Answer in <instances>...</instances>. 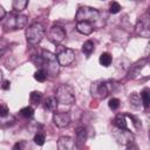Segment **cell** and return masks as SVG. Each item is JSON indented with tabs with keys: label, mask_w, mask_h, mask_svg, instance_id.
I'll return each instance as SVG.
<instances>
[{
	"label": "cell",
	"mask_w": 150,
	"mask_h": 150,
	"mask_svg": "<svg viewBox=\"0 0 150 150\" xmlns=\"http://www.w3.org/2000/svg\"><path fill=\"white\" fill-rule=\"evenodd\" d=\"M114 125L118 129H128V123H127V115L124 114H118L114 118Z\"/></svg>",
	"instance_id": "cell-13"
},
{
	"label": "cell",
	"mask_w": 150,
	"mask_h": 150,
	"mask_svg": "<svg viewBox=\"0 0 150 150\" xmlns=\"http://www.w3.org/2000/svg\"><path fill=\"white\" fill-rule=\"evenodd\" d=\"M100 18V12L96 8L89 7V6H82L77 9L75 19L77 22H91L96 21Z\"/></svg>",
	"instance_id": "cell-3"
},
{
	"label": "cell",
	"mask_w": 150,
	"mask_h": 150,
	"mask_svg": "<svg viewBox=\"0 0 150 150\" xmlns=\"http://www.w3.org/2000/svg\"><path fill=\"white\" fill-rule=\"evenodd\" d=\"M55 98L57 103H61L63 105H70L75 103V93L74 89L69 84H61L56 89Z\"/></svg>",
	"instance_id": "cell-2"
},
{
	"label": "cell",
	"mask_w": 150,
	"mask_h": 150,
	"mask_svg": "<svg viewBox=\"0 0 150 150\" xmlns=\"http://www.w3.org/2000/svg\"><path fill=\"white\" fill-rule=\"evenodd\" d=\"M45 108L48 110V111H55L56 108H57V101L54 96H49L46 98L45 101Z\"/></svg>",
	"instance_id": "cell-17"
},
{
	"label": "cell",
	"mask_w": 150,
	"mask_h": 150,
	"mask_svg": "<svg viewBox=\"0 0 150 150\" xmlns=\"http://www.w3.org/2000/svg\"><path fill=\"white\" fill-rule=\"evenodd\" d=\"M28 5V1L27 0H14L12 6H13V9L15 12H21L26 8V6Z\"/></svg>",
	"instance_id": "cell-20"
},
{
	"label": "cell",
	"mask_w": 150,
	"mask_h": 150,
	"mask_svg": "<svg viewBox=\"0 0 150 150\" xmlns=\"http://www.w3.org/2000/svg\"><path fill=\"white\" fill-rule=\"evenodd\" d=\"M112 84L111 82H96L93 83L91 86V95L97 97V98H105L109 93L112 90Z\"/></svg>",
	"instance_id": "cell-5"
},
{
	"label": "cell",
	"mask_w": 150,
	"mask_h": 150,
	"mask_svg": "<svg viewBox=\"0 0 150 150\" xmlns=\"http://www.w3.org/2000/svg\"><path fill=\"white\" fill-rule=\"evenodd\" d=\"M11 88V82L9 81H4V83H2V89L4 90H8Z\"/></svg>",
	"instance_id": "cell-31"
},
{
	"label": "cell",
	"mask_w": 150,
	"mask_h": 150,
	"mask_svg": "<svg viewBox=\"0 0 150 150\" xmlns=\"http://www.w3.org/2000/svg\"><path fill=\"white\" fill-rule=\"evenodd\" d=\"M41 98H42V94L40 91H32L29 94V101L33 105H39L40 102H41Z\"/></svg>",
	"instance_id": "cell-19"
},
{
	"label": "cell",
	"mask_w": 150,
	"mask_h": 150,
	"mask_svg": "<svg viewBox=\"0 0 150 150\" xmlns=\"http://www.w3.org/2000/svg\"><path fill=\"white\" fill-rule=\"evenodd\" d=\"M141 98H142V104H143V107L145 108V109H148L149 108V105H150V94H149V89L148 88H145L142 93H141Z\"/></svg>",
	"instance_id": "cell-21"
},
{
	"label": "cell",
	"mask_w": 150,
	"mask_h": 150,
	"mask_svg": "<svg viewBox=\"0 0 150 150\" xmlns=\"http://www.w3.org/2000/svg\"><path fill=\"white\" fill-rule=\"evenodd\" d=\"M75 142L69 136H61L57 141V150H74Z\"/></svg>",
	"instance_id": "cell-12"
},
{
	"label": "cell",
	"mask_w": 150,
	"mask_h": 150,
	"mask_svg": "<svg viewBox=\"0 0 150 150\" xmlns=\"http://www.w3.org/2000/svg\"><path fill=\"white\" fill-rule=\"evenodd\" d=\"M130 104H131V107L135 108V109L141 108L142 102H141V97H139V95H138L137 93H132V94L130 95Z\"/></svg>",
	"instance_id": "cell-22"
},
{
	"label": "cell",
	"mask_w": 150,
	"mask_h": 150,
	"mask_svg": "<svg viewBox=\"0 0 150 150\" xmlns=\"http://www.w3.org/2000/svg\"><path fill=\"white\" fill-rule=\"evenodd\" d=\"M45 141H46V135L43 132H38L34 136V143L38 144V145H43Z\"/></svg>",
	"instance_id": "cell-27"
},
{
	"label": "cell",
	"mask_w": 150,
	"mask_h": 150,
	"mask_svg": "<svg viewBox=\"0 0 150 150\" xmlns=\"http://www.w3.org/2000/svg\"><path fill=\"white\" fill-rule=\"evenodd\" d=\"M45 33H46L45 27L41 23L35 22L26 29V39L30 45H36L42 40Z\"/></svg>",
	"instance_id": "cell-4"
},
{
	"label": "cell",
	"mask_w": 150,
	"mask_h": 150,
	"mask_svg": "<svg viewBox=\"0 0 150 150\" xmlns=\"http://www.w3.org/2000/svg\"><path fill=\"white\" fill-rule=\"evenodd\" d=\"M127 150H138V149H137V146H136V145H134V144H130V145H128Z\"/></svg>",
	"instance_id": "cell-34"
},
{
	"label": "cell",
	"mask_w": 150,
	"mask_h": 150,
	"mask_svg": "<svg viewBox=\"0 0 150 150\" xmlns=\"http://www.w3.org/2000/svg\"><path fill=\"white\" fill-rule=\"evenodd\" d=\"M1 80H2V71L0 70V82H1Z\"/></svg>",
	"instance_id": "cell-35"
},
{
	"label": "cell",
	"mask_w": 150,
	"mask_h": 150,
	"mask_svg": "<svg viewBox=\"0 0 150 150\" xmlns=\"http://www.w3.org/2000/svg\"><path fill=\"white\" fill-rule=\"evenodd\" d=\"M41 57H42V66L45 67L43 69L46 70V73L52 76L57 75V73L60 70V64L57 62L56 55L49 50H42Z\"/></svg>",
	"instance_id": "cell-1"
},
{
	"label": "cell",
	"mask_w": 150,
	"mask_h": 150,
	"mask_svg": "<svg viewBox=\"0 0 150 150\" xmlns=\"http://www.w3.org/2000/svg\"><path fill=\"white\" fill-rule=\"evenodd\" d=\"M100 63H101V66H103V67H109L110 64H111V62H112V57H111V55L109 54V53H102L101 55H100Z\"/></svg>",
	"instance_id": "cell-18"
},
{
	"label": "cell",
	"mask_w": 150,
	"mask_h": 150,
	"mask_svg": "<svg viewBox=\"0 0 150 150\" xmlns=\"http://www.w3.org/2000/svg\"><path fill=\"white\" fill-rule=\"evenodd\" d=\"M76 134V138H75V143L77 145H82L86 142L87 138V132H86V128L84 127H79L75 131Z\"/></svg>",
	"instance_id": "cell-15"
},
{
	"label": "cell",
	"mask_w": 150,
	"mask_h": 150,
	"mask_svg": "<svg viewBox=\"0 0 150 150\" xmlns=\"http://www.w3.org/2000/svg\"><path fill=\"white\" fill-rule=\"evenodd\" d=\"M28 23V18L22 14L18 15H11L6 21H5V27L11 28V29H21L25 28Z\"/></svg>",
	"instance_id": "cell-8"
},
{
	"label": "cell",
	"mask_w": 150,
	"mask_h": 150,
	"mask_svg": "<svg viewBox=\"0 0 150 150\" xmlns=\"http://www.w3.org/2000/svg\"><path fill=\"white\" fill-rule=\"evenodd\" d=\"M20 114L25 117V118H32L34 115V109L32 107H25L20 110Z\"/></svg>",
	"instance_id": "cell-26"
},
{
	"label": "cell",
	"mask_w": 150,
	"mask_h": 150,
	"mask_svg": "<svg viewBox=\"0 0 150 150\" xmlns=\"http://www.w3.org/2000/svg\"><path fill=\"white\" fill-rule=\"evenodd\" d=\"M15 122V118L12 115H7L5 117H0V127L1 128H7L9 125H12Z\"/></svg>",
	"instance_id": "cell-23"
},
{
	"label": "cell",
	"mask_w": 150,
	"mask_h": 150,
	"mask_svg": "<svg viewBox=\"0 0 150 150\" xmlns=\"http://www.w3.org/2000/svg\"><path fill=\"white\" fill-rule=\"evenodd\" d=\"M112 136L117 141V143H120L122 145H127V146L132 144V141H134V135L131 134V131L129 129L115 128V129H112Z\"/></svg>",
	"instance_id": "cell-6"
},
{
	"label": "cell",
	"mask_w": 150,
	"mask_h": 150,
	"mask_svg": "<svg viewBox=\"0 0 150 150\" xmlns=\"http://www.w3.org/2000/svg\"><path fill=\"white\" fill-rule=\"evenodd\" d=\"M82 52H83L87 56H89V55L94 52V42H93L91 40L86 41V42L83 43V46H82Z\"/></svg>",
	"instance_id": "cell-24"
},
{
	"label": "cell",
	"mask_w": 150,
	"mask_h": 150,
	"mask_svg": "<svg viewBox=\"0 0 150 150\" xmlns=\"http://www.w3.org/2000/svg\"><path fill=\"white\" fill-rule=\"evenodd\" d=\"M7 115H9L8 107H7L6 104L1 103V104H0V117H5V116H7Z\"/></svg>",
	"instance_id": "cell-30"
},
{
	"label": "cell",
	"mask_w": 150,
	"mask_h": 150,
	"mask_svg": "<svg viewBox=\"0 0 150 150\" xmlns=\"http://www.w3.org/2000/svg\"><path fill=\"white\" fill-rule=\"evenodd\" d=\"M76 29H77V32H80L81 34H84V35H89L94 30L93 26L89 22H77L76 23Z\"/></svg>",
	"instance_id": "cell-14"
},
{
	"label": "cell",
	"mask_w": 150,
	"mask_h": 150,
	"mask_svg": "<svg viewBox=\"0 0 150 150\" xmlns=\"http://www.w3.org/2000/svg\"><path fill=\"white\" fill-rule=\"evenodd\" d=\"M120 11H121V5H120L118 2H116V1L110 2V6H109V12H110L111 14H116V13H118Z\"/></svg>",
	"instance_id": "cell-28"
},
{
	"label": "cell",
	"mask_w": 150,
	"mask_h": 150,
	"mask_svg": "<svg viewBox=\"0 0 150 150\" xmlns=\"http://www.w3.org/2000/svg\"><path fill=\"white\" fill-rule=\"evenodd\" d=\"M48 36L54 43H61L66 39V30L61 26H53L48 32Z\"/></svg>",
	"instance_id": "cell-10"
},
{
	"label": "cell",
	"mask_w": 150,
	"mask_h": 150,
	"mask_svg": "<svg viewBox=\"0 0 150 150\" xmlns=\"http://www.w3.org/2000/svg\"><path fill=\"white\" fill-rule=\"evenodd\" d=\"M5 15H6V11H5L4 7L0 5V20H2V19L5 18Z\"/></svg>",
	"instance_id": "cell-33"
},
{
	"label": "cell",
	"mask_w": 150,
	"mask_h": 150,
	"mask_svg": "<svg viewBox=\"0 0 150 150\" xmlns=\"http://www.w3.org/2000/svg\"><path fill=\"white\" fill-rule=\"evenodd\" d=\"M148 63V60L146 59H144V60H142L141 62H138V63H136L135 66H132V68H131V70H130V74L132 75V77H138V75L141 74V70L144 68V66Z\"/></svg>",
	"instance_id": "cell-16"
},
{
	"label": "cell",
	"mask_w": 150,
	"mask_h": 150,
	"mask_svg": "<svg viewBox=\"0 0 150 150\" xmlns=\"http://www.w3.org/2000/svg\"><path fill=\"white\" fill-rule=\"evenodd\" d=\"M136 34L141 35L142 38H149L150 36V18H149V13H144L139 20L136 23L135 27Z\"/></svg>",
	"instance_id": "cell-7"
},
{
	"label": "cell",
	"mask_w": 150,
	"mask_h": 150,
	"mask_svg": "<svg viewBox=\"0 0 150 150\" xmlns=\"http://www.w3.org/2000/svg\"><path fill=\"white\" fill-rule=\"evenodd\" d=\"M108 105H109V108H110L111 110H116V109H118V107H120V100L116 98V97H112V98L109 100Z\"/></svg>",
	"instance_id": "cell-29"
},
{
	"label": "cell",
	"mask_w": 150,
	"mask_h": 150,
	"mask_svg": "<svg viewBox=\"0 0 150 150\" xmlns=\"http://www.w3.org/2000/svg\"><path fill=\"white\" fill-rule=\"evenodd\" d=\"M34 79L38 81V82H45L46 79H47V73L45 69H39L34 73Z\"/></svg>",
	"instance_id": "cell-25"
},
{
	"label": "cell",
	"mask_w": 150,
	"mask_h": 150,
	"mask_svg": "<svg viewBox=\"0 0 150 150\" xmlns=\"http://www.w3.org/2000/svg\"><path fill=\"white\" fill-rule=\"evenodd\" d=\"M56 59L60 66H69L75 60V50H73L71 48H66V47L61 48L60 46Z\"/></svg>",
	"instance_id": "cell-9"
},
{
	"label": "cell",
	"mask_w": 150,
	"mask_h": 150,
	"mask_svg": "<svg viewBox=\"0 0 150 150\" xmlns=\"http://www.w3.org/2000/svg\"><path fill=\"white\" fill-rule=\"evenodd\" d=\"M12 150H22V144L21 143H15L12 148Z\"/></svg>",
	"instance_id": "cell-32"
},
{
	"label": "cell",
	"mask_w": 150,
	"mask_h": 150,
	"mask_svg": "<svg viewBox=\"0 0 150 150\" xmlns=\"http://www.w3.org/2000/svg\"><path fill=\"white\" fill-rule=\"evenodd\" d=\"M54 123L59 127V128H66L70 124V115L69 112H64V111H61V112H55L54 114Z\"/></svg>",
	"instance_id": "cell-11"
}]
</instances>
